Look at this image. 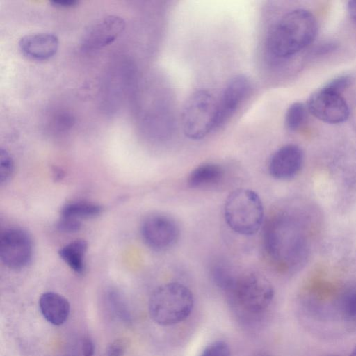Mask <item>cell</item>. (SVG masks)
Here are the masks:
<instances>
[{"mask_svg":"<svg viewBox=\"0 0 356 356\" xmlns=\"http://www.w3.org/2000/svg\"><path fill=\"white\" fill-rule=\"evenodd\" d=\"M307 108L302 102H294L288 108L285 115V124L287 129L294 131L305 122Z\"/></svg>","mask_w":356,"mask_h":356,"instance_id":"19","label":"cell"},{"mask_svg":"<svg viewBox=\"0 0 356 356\" xmlns=\"http://www.w3.org/2000/svg\"><path fill=\"white\" fill-rule=\"evenodd\" d=\"M351 83L352 77L344 74L333 79L324 86L334 92L342 94L350 86Z\"/></svg>","mask_w":356,"mask_h":356,"instance_id":"23","label":"cell"},{"mask_svg":"<svg viewBox=\"0 0 356 356\" xmlns=\"http://www.w3.org/2000/svg\"><path fill=\"white\" fill-rule=\"evenodd\" d=\"M307 108L316 118L332 124L346 121L350 115L349 106L342 95L325 86L310 96Z\"/></svg>","mask_w":356,"mask_h":356,"instance_id":"8","label":"cell"},{"mask_svg":"<svg viewBox=\"0 0 356 356\" xmlns=\"http://www.w3.org/2000/svg\"><path fill=\"white\" fill-rule=\"evenodd\" d=\"M102 211L101 206L88 202H73L66 204L61 209V216L81 218H92Z\"/></svg>","mask_w":356,"mask_h":356,"instance_id":"17","label":"cell"},{"mask_svg":"<svg viewBox=\"0 0 356 356\" xmlns=\"http://www.w3.org/2000/svg\"><path fill=\"white\" fill-rule=\"evenodd\" d=\"M347 10L351 19L356 23V0L348 2Z\"/></svg>","mask_w":356,"mask_h":356,"instance_id":"29","label":"cell"},{"mask_svg":"<svg viewBox=\"0 0 356 356\" xmlns=\"http://www.w3.org/2000/svg\"><path fill=\"white\" fill-rule=\"evenodd\" d=\"M81 227V223L79 220L61 216L57 222V228L65 233H73L78 232Z\"/></svg>","mask_w":356,"mask_h":356,"instance_id":"24","label":"cell"},{"mask_svg":"<svg viewBox=\"0 0 356 356\" xmlns=\"http://www.w3.org/2000/svg\"><path fill=\"white\" fill-rule=\"evenodd\" d=\"M39 307L43 317L51 324L60 325L67 319L70 305L63 296L54 292H46L39 299Z\"/></svg>","mask_w":356,"mask_h":356,"instance_id":"14","label":"cell"},{"mask_svg":"<svg viewBox=\"0 0 356 356\" xmlns=\"http://www.w3.org/2000/svg\"><path fill=\"white\" fill-rule=\"evenodd\" d=\"M211 276L215 284L226 291L233 283L236 275L230 266L223 260H216L211 266Z\"/></svg>","mask_w":356,"mask_h":356,"instance_id":"18","label":"cell"},{"mask_svg":"<svg viewBox=\"0 0 356 356\" xmlns=\"http://www.w3.org/2000/svg\"><path fill=\"white\" fill-rule=\"evenodd\" d=\"M200 356H231V352L227 343L218 340L208 345Z\"/></svg>","mask_w":356,"mask_h":356,"instance_id":"22","label":"cell"},{"mask_svg":"<svg viewBox=\"0 0 356 356\" xmlns=\"http://www.w3.org/2000/svg\"><path fill=\"white\" fill-rule=\"evenodd\" d=\"M124 351V345L120 341L114 342L108 350V356H122Z\"/></svg>","mask_w":356,"mask_h":356,"instance_id":"27","label":"cell"},{"mask_svg":"<svg viewBox=\"0 0 356 356\" xmlns=\"http://www.w3.org/2000/svg\"><path fill=\"white\" fill-rule=\"evenodd\" d=\"M53 175L55 180H60L64 177V172L58 168H54Z\"/></svg>","mask_w":356,"mask_h":356,"instance_id":"30","label":"cell"},{"mask_svg":"<svg viewBox=\"0 0 356 356\" xmlns=\"http://www.w3.org/2000/svg\"><path fill=\"white\" fill-rule=\"evenodd\" d=\"M259 356H270V355H267L266 353H262V354L259 355Z\"/></svg>","mask_w":356,"mask_h":356,"instance_id":"32","label":"cell"},{"mask_svg":"<svg viewBox=\"0 0 356 356\" xmlns=\"http://www.w3.org/2000/svg\"><path fill=\"white\" fill-rule=\"evenodd\" d=\"M124 28L125 22L120 16H105L85 31L81 38V48L90 51L106 47L113 43L122 34Z\"/></svg>","mask_w":356,"mask_h":356,"instance_id":"10","label":"cell"},{"mask_svg":"<svg viewBox=\"0 0 356 356\" xmlns=\"http://www.w3.org/2000/svg\"><path fill=\"white\" fill-rule=\"evenodd\" d=\"M332 356H334V355H332Z\"/></svg>","mask_w":356,"mask_h":356,"instance_id":"33","label":"cell"},{"mask_svg":"<svg viewBox=\"0 0 356 356\" xmlns=\"http://www.w3.org/2000/svg\"><path fill=\"white\" fill-rule=\"evenodd\" d=\"M14 171V162L10 153L3 148L0 149V181H8Z\"/></svg>","mask_w":356,"mask_h":356,"instance_id":"21","label":"cell"},{"mask_svg":"<svg viewBox=\"0 0 356 356\" xmlns=\"http://www.w3.org/2000/svg\"><path fill=\"white\" fill-rule=\"evenodd\" d=\"M234 306L250 314L264 312L274 296L268 280L255 272H245L236 276L225 291Z\"/></svg>","mask_w":356,"mask_h":356,"instance_id":"5","label":"cell"},{"mask_svg":"<svg viewBox=\"0 0 356 356\" xmlns=\"http://www.w3.org/2000/svg\"><path fill=\"white\" fill-rule=\"evenodd\" d=\"M264 214L262 202L252 190L236 189L225 200V220L230 229L241 235L256 234L262 226Z\"/></svg>","mask_w":356,"mask_h":356,"instance_id":"4","label":"cell"},{"mask_svg":"<svg viewBox=\"0 0 356 356\" xmlns=\"http://www.w3.org/2000/svg\"><path fill=\"white\" fill-rule=\"evenodd\" d=\"M223 176L224 170L221 166L215 163H204L191 172L187 182L191 188H202L219 183Z\"/></svg>","mask_w":356,"mask_h":356,"instance_id":"15","label":"cell"},{"mask_svg":"<svg viewBox=\"0 0 356 356\" xmlns=\"http://www.w3.org/2000/svg\"><path fill=\"white\" fill-rule=\"evenodd\" d=\"M339 310L343 318L350 322H356V289L346 291L339 300Z\"/></svg>","mask_w":356,"mask_h":356,"instance_id":"20","label":"cell"},{"mask_svg":"<svg viewBox=\"0 0 356 356\" xmlns=\"http://www.w3.org/2000/svg\"><path fill=\"white\" fill-rule=\"evenodd\" d=\"M263 244L266 257L275 266L291 265L297 259L300 247L291 218L280 213L269 218L264 227Z\"/></svg>","mask_w":356,"mask_h":356,"instance_id":"2","label":"cell"},{"mask_svg":"<svg viewBox=\"0 0 356 356\" xmlns=\"http://www.w3.org/2000/svg\"><path fill=\"white\" fill-rule=\"evenodd\" d=\"M81 350L83 356H93L95 353L94 343L89 338L83 340L81 344Z\"/></svg>","mask_w":356,"mask_h":356,"instance_id":"26","label":"cell"},{"mask_svg":"<svg viewBox=\"0 0 356 356\" xmlns=\"http://www.w3.org/2000/svg\"><path fill=\"white\" fill-rule=\"evenodd\" d=\"M250 90V82L244 75H236L227 83L218 99L216 129L233 115Z\"/></svg>","mask_w":356,"mask_h":356,"instance_id":"11","label":"cell"},{"mask_svg":"<svg viewBox=\"0 0 356 356\" xmlns=\"http://www.w3.org/2000/svg\"><path fill=\"white\" fill-rule=\"evenodd\" d=\"M87 248L86 241L78 239L63 247L58 254L74 272L82 273L85 269L84 258Z\"/></svg>","mask_w":356,"mask_h":356,"instance_id":"16","label":"cell"},{"mask_svg":"<svg viewBox=\"0 0 356 356\" xmlns=\"http://www.w3.org/2000/svg\"><path fill=\"white\" fill-rule=\"evenodd\" d=\"M349 356H356V347L353 349Z\"/></svg>","mask_w":356,"mask_h":356,"instance_id":"31","label":"cell"},{"mask_svg":"<svg viewBox=\"0 0 356 356\" xmlns=\"http://www.w3.org/2000/svg\"><path fill=\"white\" fill-rule=\"evenodd\" d=\"M337 47V44L335 42L322 43L313 49L312 54L315 56H322L334 51Z\"/></svg>","mask_w":356,"mask_h":356,"instance_id":"25","label":"cell"},{"mask_svg":"<svg viewBox=\"0 0 356 356\" xmlns=\"http://www.w3.org/2000/svg\"><path fill=\"white\" fill-rule=\"evenodd\" d=\"M32 256V243L29 236L19 229L6 230L0 239V257L12 269L24 267Z\"/></svg>","mask_w":356,"mask_h":356,"instance_id":"9","label":"cell"},{"mask_svg":"<svg viewBox=\"0 0 356 356\" xmlns=\"http://www.w3.org/2000/svg\"><path fill=\"white\" fill-rule=\"evenodd\" d=\"M317 29L316 19L311 12L302 8L290 10L269 31L266 50L274 58H289L314 41Z\"/></svg>","mask_w":356,"mask_h":356,"instance_id":"1","label":"cell"},{"mask_svg":"<svg viewBox=\"0 0 356 356\" xmlns=\"http://www.w3.org/2000/svg\"><path fill=\"white\" fill-rule=\"evenodd\" d=\"M58 37L51 33H35L26 35L19 41L22 53L35 60H44L54 56L58 51Z\"/></svg>","mask_w":356,"mask_h":356,"instance_id":"13","label":"cell"},{"mask_svg":"<svg viewBox=\"0 0 356 356\" xmlns=\"http://www.w3.org/2000/svg\"><path fill=\"white\" fill-rule=\"evenodd\" d=\"M140 232L145 244L156 251L171 248L180 236L179 227L175 219L161 213L147 216L142 223Z\"/></svg>","mask_w":356,"mask_h":356,"instance_id":"7","label":"cell"},{"mask_svg":"<svg viewBox=\"0 0 356 356\" xmlns=\"http://www.w3.org/2000/svg\"><path fill=\"white\" fill-rule=\"evenodd\" d=\"M302 162L303 152L301 148L294 144H288L279 148L272 155L268 171L275 179H290L300 171Z\"/></svg>","mask_w":356,"mask_h":356,"instance_id":"12","label":"cell"},{"mask_svg":"<svg viewBox=\"0 0 356 356\" xmlns=\"http://www.w3.org/2000/svg\"><path fill=\"white\" fill-rule=\"evenodd\" d=\"M218 99L206 90L194 92L187 99L181 113L185 136L201 140L216 129Z\"/></svg>","mask_w":356,"mask_h":356,"instance_id":"6","label":"cell"},{"mask_svg":"<svg viewBox=\"0 0 356 356\" xmlns=\"http://www.w3.org/2000/svg\"><path fill=\"white\" fill-rule=\"evenodd\" d=\"M194 305L192 292L179 282L157 287L149 300V312L157 324L167 326L182 322L191 314Z\"/></svg>","mask_w":356,"mask_h":356,"instance_id":"3","label":"cell"},{"mask_svg":"<svg viewBox=\"0 0 356 356\" xmlns=\"http://www.w3.org/2000/svg\"><path fill=\"white\" fill-rule=\"evenodd\" d=\"M51 3L58 8H71L76 6L79 1L76 0H54L51 1Z\"/></svg>","mask_w":356,"mask_h":356,"instance_id":"28","label":"cell"}]
</instances>
